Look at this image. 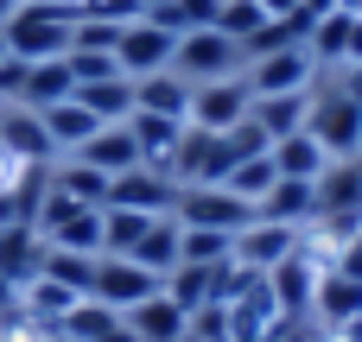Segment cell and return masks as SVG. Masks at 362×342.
I'll use <instances>...</instances> for the list:
<instances>
[{
  "mask_svg": "<svg viewBox=\"0 0 362 342\" xmlns=\"http://www.w3.org/2000/svg\"><path fill=\"white\" fill-rule=\"evenodd\" d=\"M70 25H76V6L19 0V6H13V19H6L0 32H6V51H13V57L45 63V57H64V51H70Z\"/></svg>",
  "mask_w": 362,
  "mask_h": 342,
  "instance_id": "1",
  "label": "cell"
},
{
  "mask_svg": "<svg viewBox=\"0 0 362 342\" xmlns=\"http://www.w3.org/2000/svg\"><path fill=\"white\" fill-rule=\"evenodd\" d=\"M305 133L325 146V159H356L362 152V102L344 95L331 76L312 89V114H305Z\"/></svg>",
  "mask_w": 362,
  "mask_h": 342,
  "instance_id": "2",
  "label": "cell"
},
{
  "mask_svg": "<svg viewBox=\"0 0 362 342\" xmlns=\"http://www.w3.org/2000/svg\"><path fill=\"white\" fill-rule=\"evenodd\" d=\"M242 44L223 38L216 25H197V32H178V51H172V70L197 89V83H223V76H242Z\"/></svg>",
  "mask_w": 362,
  "mask_h": 342,
  "instance_id": "3",
  "label": "cell"
},
{
  "mask_svg": "<svg viewBox=\"0 0 362 342\" xmlns=\"http://www.w3.org/2000/svg\"><path fill=\"white\" fill-rule=\"evenodd\" d=\"M172 216L185 222V228H216V235H242L261 209L255 203H242L235 190H223V184H178V203H172Z\"/></svg>",
  "mask_w": 362,
  "mask_h": 342,
  "instance_id": "4",
  "label": "cell"
},
{
  "mask_svg": "<svg viewBox=\"0 0 362 342\" xmlns=\"http://www.w3.org/2000/svg\"><path fill=\"white\" fill-rule=\"evenodd\" d=\"M242 76H248L255 95H299V89H318V83H325V70H318V57H312L305 44L261 51V57L242 63Z\"/></svg>",
  "mask_w": 362,
  "mask_h": 342,
  "instance_id": "5",
  "label": "cell"
},
{
  "mask_svg": "<svg viewBox=\"0 0 362 342\" xmlns=\"http://www.w3.org/2000/svg\"><path fill=\"white\" fill-rule=\"evenodd\" d=\"M153 292H165V279L159 273H146L140 260H127V254H95V286H89V298H102L108 311H134V305H146Z\"/></svg>",
  "mask_w": 362,
  "mask_h": 342,
  "instance_id": "6",
  "label": "cell"
},
{
  "mask_svg": "<svg viewBox=\"0 0 362 342\" xmlns=\"http://www.w3.org/2000/svg\"><path fill=\"white\" fill-rule=\"evenodd\" d=\"M255 114V89H248V76H223V83H197L191 89V127H204V133H229V127H242Z\"/></svg>",
  "mask_w": 362,
  "mask_h": 342,
  "instance_id": "7",
  "label": "cell"
},
{
  "mask_svg": "<svg viewBox=\"0 0 362 342\" xmlns=\"http://www.w3.org/2000/svg\"><path fill=\"white\" fill-rule=\"evenodd\" d=\"M172 51H178V32L172 25H159V19H134V25H121V44H115V63H121V76H159V70H172Z\"/></svg>",
  "mask_w": 362,
  "mask_h": 342,
  "instance_id": "8",
  "label": "cell"
},
{
  "mask_svg": "<svg viewBox=\"0 0 362 342\" xmlns=\"http://www.w3.org/2000/svg\"><path fill=\"white\" fill-rule=\"evenodd\" d=\"M229 254H235L248 273H261V279H267L274 267H286V260L299 254V228H293V222H267V216H255V222L235 235V248H229Z\"/></svg>",
  "mask_w": 362,
  "mask_h": 342,
  "instance_id": "9",
  "label": "cell"
},
{
  "mask_svg": "<svg viewBox=\"0 0 362 342\" xmlns=\"http://www.w3.org/2000/svg\"><path fill=\"white\" fill-rule=\"evenodd\" d=\"M286 330V305L274 292V279H255L235 305H229V336L235 342H274Z\"/></svg>",
  "mask_w": 362,
  "mask_h": 342,
  "instance_id": "10",
  "label": "cell"
},
{
  "mask_svg": "<svg viewBox=\"0 0 362 342\" xmlns=\"http://www.w3.org/2000/svg\"><path fill=\"white\" fill-rule=\"evenodd\" d=\"M178 203V184L153 165H134L121 178H108V209H140V216H172Z\"/></svg>",
  "mask_w": 362,
  "mask_h": 342,
  "instance_id": "11",
  "label": "cell"
},
{
  "mask_svg": "<svg viewBox=\"0 0 362 342\" xmlns=\"http://www.w3.org/2000/svg\"><path fill=\"white\" fill-rule=\"evenodd\" d=\"M0 146L25 165H57V146L45 133V114L25 108V102H0Z\"/></svg>",
  "mask_w": 362,
  "mask_h": 342,
  "instance_id": "12",
  "label": "cell"
},
{
  "mask_svg": "<svg viewBox=\"0 0 362 342\" xmlns=\"http://www.w3.org/2000/svg\"><path fill=\"white\" fill-rule=\"evenodd\" d=\"M64 159H83V165H95L102 178H121V171H134V165H146L140 159V146H134V133H127V121H108V127H95L76 152H64Z\"/></svg>",
  "mask_w": 362,
  "mask_h": 342,
  "instance_id": "13",
  "label": "cell"
},
{
  "mask_svg": "<svg viewBox=\"0 0 362 342\" xmlns=\"http://www.w3.org/2000/svg\"><path fill=\"white\" fill-rule=\"evenodd\" d=\"M45 254H51V241H45L32 222H6V228H0V279H13L19 292L45 273Z\"/></svg>",
  "mask_w": 362,
  "mask_h": 342,
  "instance_id": "14",
  "label": "cell"
},
{
  "mask_svg": "<svg viewBox=\"0 0 362 342\" xmlns=\"http://www.w3.org/2000/svg\"><path fill=\"white\" fill-rule=\"evenodd\" d=\"M185 127H191V121H172V114H146V108H134V114H127V133H134V146H140V159H146L153 171H165V165H172V152H178ZM165 178H172V171H165Z\"/></svg>",
  "mask_w": 362,
  "mask_h": 342,
  "instance_id": "15",
  "label": "cell"
},
{
  "mask_svg": "<svg viewBox=\"0 0 362 342\" xmlns=\"http://www.w3.org/2000/svg\"><path fill=\"white\" fill-rule=\"evenodd\" d=\"M127 330H134V342H178L185 330H191V311H185L178 298L153 292L146 305H134V311H127Z\"/></svg>",
  "mask_w": 362,
  "mask_h": 342,
  "instance_id": "16",
  "label": "cell"
},
{
  "mask_svg": "<svg viewBox=\"0 0 362 342\" xmlns=\"http://www.w3.org/2000/svg\"><path fill=\"white\" fill-rule=\"evenodd\" d=\"M38 114H45V133H51V146H57V159H64V152H76V146H83V140H89L95 127H108V121H95V114H89V108H83L76 95H64V102H51V108H38Z\"/></svg>",
  "mask_w": 362,
  "mask_h": 342,
  "instance_id": "17",
  "label": "cell"
},
{
  "mask_svg": "<svg viewBox=\"0 0 362 342\" xmlns=\"http://www.w3.org/2000/svg\"><path fill=\"white\" fill-rule=\"evenodd\" d=\"M178 241H185V222H178V216H153V222H146V235L134 241V254H127V260H140L146 273H159V279H165V273L178 267Z\"/></svg>",
  "mask_w": 362,
  "mask_h": 342,
  "instance_id": "18",
  "label": "cell"
},
{
  "mask_svg": "<svg viewBox=\"0 0 362 342\" xmlns=\"http://www.w3.org/2000/svg\"><path fill=\"white\" fill-rule=\"evenodd\" d=\"M134 108L185 121V114H191V83H185L178 70H159V76H140V83H134Z\"/></svg>",
  "mask_w": 362,
  "mask_h": 342,
  "instance_id": "19",
  "label": "cell"
},
{
  "mask_svg": "<svg viewBox=\"0 0 362 342\" xmlns=\"http://www.w3.org/2000/svg\"><path fill=\"white\" fill-rule=\"evenodd\" d=\"M261 216H267V222H293V228H305V222L318 216V184H305V178H280V184L261 197Z\"/></svg>",
  "mask_w": 362,
  "mask_h": 342,
  "instance_id": "20",
  "label": "cell"
},
{
  "mask_svg": "<svg viewBox=\"0 0 362 342\" xmlns=\"http://www.w3.org/2000/svg\"><path fill=\"white\" fill-rule=\"evenodd\" d=\"M64 95H76V76H70L64 57L25 63V83H19V102H25V108H51V102H64Z\"/></svg>",
  "mask_w": 362,
  "mask_h": 342,
  "instance_id": "21",
  "label": "cell"
},
{
  "mask_svg": "<svg viewBox=\"0 0 362 342\" xmlns=\"http://www.w3.org/2000/svg\"><path fill=\"white\" fill-rule=\"evenodd\" d=\"M76 102L95 114V121H127L134 114V76H95V83H76Z\"/></svg>",
  "mask_w": 362,
  "mask_h": 342,
  "instance_id": "22",
  "label": "cell"
},
{
  "mask_svg": "<svg viewBox=\"0 0 362 342\" xmlns=\"http://www.w3.org/2000/svg\"><path fill=\"white\" fill-rule=\"evenodd\" d=\"M267 152H274V171H280V178H305V184H318V171L331 165V159H325V146H318L305 127H299V133H286V140H274Z\"/></svg>",
  "mask_w": 362,
  "mask_h": 342,
  "instance_id": "23",
  "label": "cell"
},
{
  "mask_svg": "<svg viewBox=\"0 0 362 342\" xmlns=\"http://www.w3.org/2000/svg\"><path fill=\"white\" fill-rule=\"evenodd\" d=\"M305 114H312V89H299V95H255V121H261V133H267V140L299 133V127H305Z\"/></svg>",
  "mask_w": 362,
  "mask_h": 342,
  "instance_id": "24",
  "label": "cell"
},
{
  "mask_svg": "<svg viewBox=\"0 0 362 342\" xmlns=\"http://www.w3.org/2000/svg\"><path fill=\"white\" fill-rule=\"evenodd\" d=\"M51 190H57V197H76V203H95V209H108V178H102L95 165H83V159H57V165H51Z\"/></svg>",
  "mask_w": 362,
  "mask_h": 342,
  "instance_id": "25",
  "label": "cell"
},
{
  "mask_svg": "<svg viewBox=\"0 0 362 342\" xmlns=\"http://www.w3.org/2000/svg\"><path fill=\"white\" fill-rule=\"evenodd\" d=\"M344 317H362V286L344 273H325L312 298V324H344Z\"/></svg>",
  "mask_w": 362,
  "mask_h": 342,
  "instance_id": "26",
  "label": "cell"
},
{
  "mask_svg": "<svg viewBox=\"0 0 362 342\" xmlns=\"http://www.w3.org/2000/svg\"><path fill=\"white\" fill-rule=\"evenodd\" d=\"M274 184H280V171H274V152H255V159H242V165L223 178V190H235V197H242V203H255V209H261V197H267Z\"/></svg>",
  "mask_w": 362,
  "mask_h": 342,
  "instance_id": "27",
  "label": "cell"
},
{
  "mask_svg": "<svg viewBox=\"0 0 362 342\" xmlns=\"http://www.w3.org/2000/svg\"><path fill=\"white\" fill-rule=\"evenodd\" d=\"M235 248V235H216V228H185L178 241V267H223Z\"/></svg>",
  "mask_w": 362,
  "mask_h": 342,
  "instance_id": "28",
  "label": "cell"
},
{
  "mask_svg": "<svg viewBox=\"0 0 362 342\" xmlns=\"http://www.w3.org/2000/svg\"><path fill=\"white\" fill-rule=\"evenodd\" d=\"M45 279H57V286H70V292H83V298H89V286H95V254L51 248V254H45Z\"/></svg>",
  "mask_w": 362,
  "mask_h": 342,
  "instance_id": "29",
  "label": "cell"
},
{
  "mask_svg": "<svg viewBox=\"0 0 362 342\" xmlns=\"http://www.w3.org/2000/svg\"><path fill=\"white\" fill-rule=\"evenodd\" d=\"M146 222L153 216H140V209H102V254H134V241L146 235Z\"/></svg>",
  "mask_w": 362,
  "mask_h": 342,
  "instance_id": "30",
  "label": "cell"
},
{
  "mask_svg": "<svg viewBox=\"0 0 362 342\" xmlns=\"http://www.w3.org/2000/svg\"><path fill=\"white\" fill-rule=\"evenodd\" d=\"M261 25H267L261 0H223V6H216V32H223V38H235V44H248Z\"/></svg>",
  "mask_w": 362,
  "mask_h": 342,
  "instance_id": "31",
  "label": "cell"
},
{
  "mask_svg": "<svg viewBox=\"0 0 362 342\" xmlns=\"http://www.w3.org/2000/svg\"><path fill=\"white\" fill-rule=\"evenodd\" d=\"M216 6H223V0H165L153 19L172 25V32H197V25H216Z\"/></svg>",
  "mask_w": 362,
  "mask_h": 342,
  "instance_id": "32",
  "label": "cell"
},
{
  "mask_svg": "<svg viewBox=\"0 0 362 342\" xmlns=\"http://www.w3.org/2000/svg\"><path fill=\"white\" fill-rule=\"evenodd\" d=\"M191 336L197 342H235L229 336V305H197L191 311Z\"/></svg>",
  "mask_w": 362,
  "mask_h": 342,
  "instance_id": "33",
  "label": "cell"
},
{
  "mask_svg": "<svg viewBox=\"0 0 362 342\" xmlns=\"http://www.w3.org/2000/svg\"><path fill=\"white\" fill-rule=\"evenodd\" d=\"M134 6H140V13H146V19H153V13H159V6H165V0H134Z\"/></svg>",
  "mask_w": 362,
  "mask_h": 342,
  "instance_id": "34",
  "label": "cell"
},
{
  "mask_svg": "<svg viewBox=\"0 0 362 342\" xmlns=\"http://www.w3.org/2000/svg\"><path fill=\"white\" fill-rule=\"evenodd\" d=\"M13 6H19V0H0V25H6V19H13Z\"/></svg>",
  "mask_w": 362,
  "mask_h": 342,
  "instance_id": "35",
  "label": "cell"
},
{
  "mask_svg": "<svg viewBox=\"0 0 362 342\" xmlns=\"http://www.w3.org/2000/svg\"><path fill=\"white\" fill-rule=\"evenodd\" d=\"M6 57H13V51H6V32H0V63H6Z\"/></svg>",
  "mask_w": 362,
  "mask_h": 342,
  "instance_id": "36",
  "label": "cell"
},
{
  "mask_svg": "<svg viewBox=\"0 0 362 342\" xmlns=\"http://www.w3.org/2000/svg\"><path fill=\"white\" fill-rule=\"evenodd\" d=\"M51 6H76V0H51Z\"/></svg>",
  "mask_w": 362,
  "mask_h": 342,
  "instance_id": "37",
  "label": "cell"
},
{
  "mask_svg": "<svg viewBox=\"0 0 362 342\" xmlns=\"http://www.w3.org/2000/svg\"><path fill=\"white\" fill-rule=\"evenodd\" d=\"M178 342H197V336H191V330H185V336H178Z\"/></svg>",
  "mask_w": 362,
  "mask_h": 342,
  "instance_id": "38",
  "label": "cell"
}]
</instances>
